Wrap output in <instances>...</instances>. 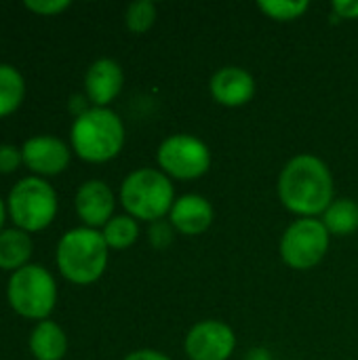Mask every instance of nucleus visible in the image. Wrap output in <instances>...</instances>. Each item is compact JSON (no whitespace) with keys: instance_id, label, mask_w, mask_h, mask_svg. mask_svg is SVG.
Instances as JSON below:
<instances>
[{"instance_id":"nucleus-4","label":"nucleus","mask_w":358,"mask_h":360,"mask_svg":"<svg viewBox=\"0 0 358 360\" xmlns=\"http://www.w3.org/2000/svg\"><path fill=\"white\" fill-rule=\"evenodd\" d=\"M175 200L171 177L156 169H137L120 186V202L133 219L160 221L171 213Z\"/></svg>"},{"instance_id":"nucleus-17","label":"nucleus","mask_w":358,"mask_h":360,"mask_svg":"<svg viewBox=\"0 0 358 360\" xmlns=\"http://www.w3.org/2000/svg\"><path fill=\"white\" fill-rule=\"evenodd\" d=\"M25 99L23 74L8 63H0V118H6L19 110Z\"/></svg>"},{"instance_id":"nucleus-13","label":"nucleus","mask_w":358,"mask_h":360,"mask_svg":"<svg viewBox=\"0 0 358 360\" xmlns=\"http://www.w3.org/2000/svg\"><path fill=\"white\" fill-rule=\"evenodd\" d=\"M211 95L219 105L226 108H241L247 105L255 95V78L251 72L238 65H224L219 68L209 82Z\"/></svg>"},{"instance_id":"nucleus-14","label":"nucleus","mask_w":358,"mask_h":360,"mask_svg":"<svg viewBox=\"0 0 358 360\" xmlns=\"http://www.w3.org/2000/svg\"><path fill=\"white\" fill-rule=\"evenodd\" d=\"M213 205L200 196V194H184L175 200L171 213H169V224L173 226L175 232L186 234V236H198L207 232L213 224Z\"/></svg>"},{"instance_id":"nucleus-2","label":"nucleus","mask_w":358,"mask_h":360,"mask_svg":"<svg viewBox=\"0 0 358 360\" xmlns=\"http://www.w3.org/2000/svg\"><path fill=\"white\" fill-rule=\"evenodd\" d=\"M70 143L84 162H108L116 158L124 146V124L110 108H89L74 118Z\"/></svg>"},{"instance_id":"nucleus-28","label":"nucleus","mask_w":358,"mask_h":360,"mask_svg":"<svg viewBox=\"0 0 358 360\" xmlns=\"http://www.w3.org/2000/svg\"><path fill=\"white\" fill-rule=\"evenodd\" d=\"M6 215H8V211H6V202L0 198V232L4 230V219H6Z\"/></svg>"},{"instance_id":"nucleus-10","label":"nucleus","mask_w":358,"mask_h":360,"mask_svg":"<svg viewBox=\"0 0 358 360\" xmlns=\"http://www.w3.org/2000/svg\"><path fill=\"white\" fill-rule=\"evenodd\" d=\"M23 165L36 177H51L59 175L70 165V148L55 135H34L21 146Z\"/></svg>"},{"instance_id":"nucleus-9","label":"nucleus","mask_w":358,"mask_h":360,"mask_svg":"<svg viewBox=\"0 0 358 360\" xmlns=\"http://www.w3.org/2000/svg\"><path fill=\"white\" fill-rule=\"evenodd\" d=\"M236 335L230 325L222 321L196 323L184 342V350L190 360H228L234 354Z\"/></svg>"},{"instance_id":"nucleus-8","label":"nucleus","mask_w":358,"mask_h":360,"mask_svg":"<svg viewBox=\"0 0 358 360\" xmlns=\"http://www.w3.org/2000/svg\"><path fill=\"white\" fill-rule=\"evenodd\" d=\"M158 167L173 179H198L211 167L209 146L188 133L167 137L156 152Z\"/></svg>"},{"instance_id":"nucleus-16","label":"nucleus","mask_w":358,"mask_h":360,"mask_svg":"<svg viewBox=\"0 0 358 360\" xmlns=\"http://www.w3.org/2000/svg\"><path fill=\"white\" fill-rule=\"evenodd\" d=\"M34 251L32 236L19 228H4L0 232V270H21L30 264Z\"/></svg>"},{"instance_id":"nucleus-3","label":"nucleus","mask_w":358,"mask_h":360,"mask_svg":"<svg viewBox=\"0 0 358 360\" xmlns=\"http://www.w3.org/2000/svg\"><path fill=\"white\" fill-rule=\"evenodd\" d=\"M110 247L103 240V234L93 228H74L68 230L57 243L55 262L61 276L74 285H93L97 283L108 268Z\"/></svg>"},{"instance_id":"nucleus-24","label":"nucleus","mask_w":358,"mask_h":360,"mask_svg":"<svg viewBox=\"0 0 358 360\" xmlns=\"http://www.w3.org/2000/svg\"><path fill=\"white\" fill-rule=\"evenodd\" d=\"M173 243V226L167 221H154L150 228V245L154 249H167Z\"/></svg>"},{"instance_id":"nucleus-18","label":"nucleus","mask_w":358,"mask_h":360,"mask_svg":"<svg viewBox=\"0 0 358 360\" xmlns=\"http://www.w3.org/2000/svg\"><path fill=\"white\" fill-rule=\"evenodd\" d=\"M323 224L333 236H348L358 230V202L352 198H338L323 213Z\"/></svg>"},{"instance_id":"nucleus-19","label":"nucleus","mask_w":358,"mask_h":360,"mask_svg":"<svg viewBox=\"0 0 358 360\" xmlns=\"http://www.w3.org/2000/svg\"><path fill=\"white\" fill-rule=\"evenodd\" d=\"M103 240L110 249L122 251L129 249L131 245L137 243L139 238V226L137 219H133L131 215H114L101 230Z\"/></svg>"},{"instance_id":"nucleus-26","label":"nucleus","mask_w":358,"mask_h":360,"mask_svg":"<svg viewBox=\"0 0 358 360\" xmlns=\"http://www.w3.org/2000/svg\"><path fill=\"white\" fill-rule=\"evenodd\" d=\"M122 360H171L167 354L158 352V350H150V348H143V350H135L131 354H127Z\"/></svg>"},{"instance_id":"nucleus-21","label":"nucleus","mask_w":358,"mask_h":360,"mask_svg":"<svg viewBox=\"0 0 358 360\" xmlns=\"http://www.w3.org/2000/svg\"><path fill=\"white\" fill-rule=\"evenodd\" d=\"M124 23L133 34H146L156 23V6L150 0H135L124 13Z\"/></svg>"},{"instance_id":"nucleus-11","label":"nucleus","mask_w":358,"mask_h":360,"mask_svg":"<svg viewBox=\"0 0 358 360\" xmlns=\"http://www.w3.org/2000/svg\"><path fill=\"white\" fill-rule=\"evenodd\" d=\"M74 207L78 217L87 228H103L114 217L116 198L112 188L101 179H89L84 181L74 198Z\"/></svg>"},{"instance_id":"nucleus-23","label":"nucleus","mask_w":358,"mask_h":360,"mask_svg":"<svg viewBox=\"0 0 358 360\" xmlns=\"http://www.w3.org/2000/svg\"><path fill=\"white\" fill-rule=\"evenodd\" d=\"M21 165H23L21 148L13 143H0V173L2 175L15 173Z\"/></svg>"},{"instance_id":"nucleus-1","label":"nucleus","mask_w":358,"mask_h":360,"mask_svg":"<svg viewBox=\"0 0 358 360\" xmlns=\"http://www.w3.org/2000/svg\"><path fill=\"white\" fill-rule=\"evenodd\" d=\"M279 198L283 207L300 217L323 215L333 198V175L312 154L293 156L279 175Z\"/></svg>"},{"instance_id":"nucleus-20","label":"nucleus","mask_w":358,"mask_h":360,"mask_svg":"<svg viewBox=\"0 0 358 360\" xmlns=\"http://www.w3.org/2000/svg\"><path fill=\"white\" fill-rule=\"evenodd\" d=\"M257 6L266 17L274 21H295L310 8V2L308 0H260Z\"/></svg>"},{"instance_id":"nucleus-7","label":"nucleus","mask_w":358,"mask_h":360,"mask_svg":"<svg viewBox=\"0 0 358 360\" xmlns=\"http://www.w3.org/2000/svg\"><path fill=\"white\" fill-rule=\"evenodd\" d=\"M329 230L323 219L300 217L281 238V257L293 270H310L319 266L329 251Z\"/></svg>"},{"instance_id":"nucleus-25","label":"nucleus","mask_w":358,"mask_h":360,"mask_svg":"<svg viewBox=\"0 0 358 360\" xmlns=\"http://www.w3.org/2000/svg\"><path fill=\"white\" fill-rule=\"evenodd\" d=\"M331 8L340 19H358V0H333Z\"/></svg>"},{"instance_id":"nucleus-15","label":"nucleus","mask_w":358,"mask_h":360,"mask_svg":"<svg viewBox=\"0 0 358 360\" xmlns=\"http://www.w3.org/2000/svg\"><path fill=\"white\" fill-rule=\"evenodd\" d=\"M30 352L36 360H61L68 352L65 331L53 321H40L30 333Z\"/></svg>"},{"instance_id":"nucleus-22","label":"nucleus","mask_w":358,"mask_h":360,"mask_svg":"<svg viewBox=\"0 0 358 360\" xmlns=\"http://www.w3.org/2000/svg\"><path fill=\"white\" fill-rule=\"evenodd\" d=\"M23 6L40 17H55L72 6L70 0H25Z\"/></svg>"},{"instance_id":"nucleus-6","label":"nucleus","mask_w":358,"mask_h":360,"mask_svg":"<svg viewBox=\"0 0 358 360\" xmlns=\"http://www.w3.org/2000/svg\"><path fill=\"white\" fill-rule=\"evenodd\" d=\"M57 192L53 186L36 175L19 179L6 198V211L15 228L32 234L49 228L57 215Z\"/></svg>"},{"instance_id":"nucleus-12","label":"nucleus","mask_w":358,"mask_h":360,"mask_svg":"<svg viewBox=\"0 0 358 360\" xmlns=\"http://www.w3.org/2000/svg\"><path fill=\"white\" fill-rule=\"evenodd\" d=\"M124 72L116 59L101 57L93 61L84 74V93L93 108H108L122 91Z\"/></svg>"},{"instance_id":"nucleus-5","label":"nucleus","mask_w":358,"mask_h":360,"mask_svg":"<svg viewBox=\"0 0 358 360\" xmlns=\"http://www.w3.org/2000/svg\"><path fill=\"white\" fill-rule=\"evenodd\" d=\"M6 300L15 314L40 323L46 321L55 310L57 283L46 268L27 264L25 268L11 274L6 285Z\"/></svg>"},{"instance_id":"nucleus-27","label":"nucleus","mask_w":358,"mask_h":360,"mask_svg":"<svg viewBox=\"0 0 358 360\" xmlns=\"http://www.w3.org/2000/svg\"><path fill=\"white\" fill-rule=\"evenodd\" d=\"M245 360H272V356L266 348H253V350H249Z\"/></svg>"}]
</instances>
